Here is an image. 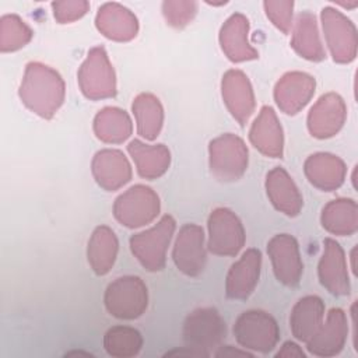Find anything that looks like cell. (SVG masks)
<instances>
[{
  "mask_svg": "<svg viewBox=\"0 0 358 358\" xmlns=\"http://www.w3.org/2000/svg\"><path fill=\"white\" fill-rule=\"evenodd\" d=\"M234 334L245 348L263 352L273 350L280 337L275 320L263 310L243 312L234 326Z\"/></svg>",
  "mask_w": 358,
  "mask_h": 358,
  "instance_id": "277c9868",
  "label": "cell"
},
{
  "mask_svg": "<svg viewBox=\"0 0 358 358\" xmlns=\"http://www.w3.org/2000/svg\"><path fill=\"white\" fill-rule=\"evenodd\" d=\"M133 112L137 117L138 134L148 140L155 138L162 124V108L158 99L150 94H141L133 102Z\"/></svg>",
  "mask_w": 358,
  "mask_h": 358,
  "instance_id": "4dcf8cb0",
  "label": "cell"
},
{
  "mask_svg": "<svg viewBox=\"0 0 358 358\" xmlns=\"http://www.w3.org/2000/svg\"><path fill=\"white\" fill-rule=\"evenodd\" d=\"M222 96L228 105L231 113L245 124L250 116L255 101L248 77L238 70H229L222 80Z\"/></svg>",
  "mask_w": 358,
  "mask_h": 358,
  "instance_id": "ac0fdd59",
  "label": "cell"
},
{
  "mask_svg": "<svg viewBox=\"0 0 358 358\" xmlns=\"http://www.w3.org/2000/svg\"><path fill=\"white\" fill-rule=\"evenodd\" d=\"M52 7L55 10V18L60 22L73 21L76 18H80L85 14L88 10L87 1H55L52 3Z\"/></svg>",
  "mask_w": 358,
  "mask_h": 358,
  "instance_id": "e575fe53",
  "label": "cell"
},
{
  "mask_svg": "<svg viewBox=\"0 0 358 358\" xmlns=\"http://www.w3.org/2000/svg\"><path fill=\"white\" fill-rule=\"evenodd\" d=\"M267 196L274 207L287 215H296L302 207V196L288 173L277 166L267 173Z\"/></svg>",
  "mask_w": 358,
  "mask_h": 358,
  "instance_id": "ffe728a7",
  "label": "cell"
},
{
  "mask_svg": "<svg viewBox=\"0 0 358 358\" xmlns=\"http://www.w3.org/2000/svg\"><path fill=\"white\" fill-rule=\"evenodd\" d=\"M113 211L123 225L134 228L150 222L158 214L159 200L150 187L137 185L117 197Z\"/></svg>",
  "mask_w": 358,
  "mask_h": 358,
  "instance_id": "52a82bcc",
  "label": "cell"
},
{
  "mask_svg": "<svg viewBox=\"0 0 358 358\" xmlns=\"http://www.w3.org/2000/svg\"><path fill=\"white\" fill-rule=\"evenodd\" d=\"M217 357H234V355H239V357H252V354H249L248 351H241L234 348L232 345H224L222 348H220L215 352Z\"/></svg>",
  "mask_w": 358,
  "mask_h": 358,
  "instance_id": "8d00e7d4",
  "label": "cell"
},
{
  "mask_svg": "<svg viewBox=\"0 0 358 358\" xmlns=\"http://www.w3.org/2000/svg\"><path fill=\"white\" fill-rule=\"evenodd\" d=\"M347 319L341 309H330L327 319L316 333L306 341L308 350L316 355H334L338 354L347 338Z\"/></svg>",
  "mask_w": 358,
  "mask_h": 358,
  "instance_id": "2e32d148",
  "label": "cell"
},
{
  "mask_svg": "<svg viewBox=\"0 0 358 358\" xmlns=\"http://www.w3.org/2000/svg\"><path fill=\"white\" fill-rule=\"evenodd\" d=\"M292 46L305 59H309V60L324 59V50L319 39L315 15H312L308 11L301 13L296 18Z\"/></svg>",
  "mask_w": 358,
  "mask_h": 358,
  "instance_id": "f1b7e54d",
  "label": "cell"
},
{
  "mask_svg": "<svg viewBox=\"0 0 358 358\" xmlns=\"http://www.w3.org/2000/svg\"><path fill=\"white\" fill-rule=\"evenodd\" d=\"M322 22L333 59L340 63L351 62L357 53V29L354 24L331 7L322 10Z\"/></svg>",
  "mask_w": 358,
  "mask_h": 358,
  "instance_id": "ba28073f",
  "label": "cell"
},
{
  "mask_svg": "<svg viewBox=\"0 0 358 358\" xmlns=\"http://www.w3.org/2000/svg\"><path fill=\"white\" fill-rule=\"evenodd\" d=\"M95 133L98 138L108 143H120L131 133V123L124 110L106 108L95 117Z\"/></svg>",
  "mask_w": 358,
  "mask_h": 358,
  "instance_id": "f546056e",
  "label": "cell"
},
{
  "mask_svg": "<svg viewBox=\"0 0 358 358\" xmlns=\"http://www.w3.org/2000/svg\"><path fill=\"white\" fill-rule=\"evenodd\" d=\"M248 20L242 14L231 15L221 28L220 41L222 50L234 62L257 57V52L248 43Z\"/></svg>",
  "mask_w": 358,
  "mask_h": 358,
  "instance_id": "603a6c76",
  "label": "cell"
},
{
  "mask_svg": "<svg viewBox=\"0 0 358 358\" xmlns=\"http://www.w3.org/2000/svg\"><path fill=\"white\" fill-rule=\"evenodd\" d=\"M250 141L263 154L270 157H281L282 154V130L270 106L260 110L259 117L250 129Z\"/></svg>",
  "mask_w": 358,
  "mask_h": 358,
  "instance_id": "cb8c5ba5",
  "label": "cell"
},
{
  "mask_svg": "<svg viewBox=\"0 0 358 358\" xmlns=\"http://www.w3.org/2000/svg\"><path fill=\"white\" fill-rule=\"evenodd\" d=\"M92 172L96 182L108 189L113 190L130 180L131 171L127 159L120 151L103 150L99 151L92 162Z\"/></svg>",
  "mask_w": 358,
  "mask_h": 358,
  "instance_id": "d6986e66",
  "label": "cell"
},
{
  "mask_svg": "<svg viewBox=\"0 0 358 358\" xmlns=\"http://www.w3.org/2000/svg\"><path fill=\"white\" fill-rule=\"evenodd\" d=\"M280 355H285V357H292V355H296V357H305L303 351L299 350V347L295 344V343H291V341H287L284 345H282V350L277 354V357Z\"/></svg>",
  "mask_w": 358,
  "mask_h": 358,
  "instance_id": "d590c367",
  "label": "cell"
},
{
  "mask_svg": "<svg viewBox=\"0 0 358 358\" xmlns=\"http://www.w3.org/2000/svg\"><path fill=\"white\" fill-rule=\"evenodd\" d=\"M96 27L110 39L129 41L137 34V18L126 7L108 3L98 11Z\"/></svg>",
  "mask_w": 358,
  "mask_h": 358,
  "instance_id": "44dd1931",
  "label": "cell"
},
{
  "mask_svg": "<svg viewBox=\"0 0 358 358\" xmlns=\"http://www.w3.org/2000/svg\"><path fill=\"white\" fill-rule=\"evenodd\" d=\"M129 152L136 161L138 173L143 178H158L169 165V151L162 144L150 147L138 140H134L129 144Z\"/></svg>",
  "mask_w": 358,
  "mask_h": 358,
  "instance_id": "4316f807",
  "label": "cell"
},
{
  "mask_svg": "<svg viewBox=\"0 0 358 358\" xmlns=\"http://www.w3.org/2000/svg\"><path fill=\"white\" fill-rule=\"evenodd\" d=\"M117 239L108 227H98L88 242V262L96 274H105L115 263Z\"/></svg>",
  "mask_w": 358,
  "mask_h": 358,
  "instance_id": "484cf974",
  "label": "cell"
},
{
  "mask_svg": "<svg viewBox=\"0 0 358 358\" xmlns=\"http://www.w3.org/2000/svg\"><path fill=\"white\" fill-rule=\"evenodd\" d=\"M208 231V248L215 255H236L245 243L242 222L228 208H217L211 213Z\"/></svg>",
  "mask_w": 358,
  "mask_h": 358,
  "instance_id": "9c48e42d",
  "label": "cell"
},
{
  "mask_svg": "<svg viewBox=\"0 0 358 358\" xmlns=\"http://www.w3.org/2000/svg\"><path fill=\"white\" fill-rule=\"evenodd\" d=\"M324 305L316 295H308L296 302L291 312L289 323L294 336L301 341H308L323 322Z\"/></svg>",
  "mask_w": 358,
  "mask_h": 358,
  "instance_id": "d4e9b609",
  "label": "cell"
},
{
  "mask_svg": "<svg viewBox=\"0 0 358 358\" xmlns=\"http://www.w3.org/2000/svg\"><path fill=\"white\" fill-rule=\"evenodd\" d=\"M173 229V218L171 215H164L154 228L130 238V248L133 255L137 256V259L147 270L157 271L164 267L165 252Z\"/></svg>",
  "mask_w": 358,
  "mask_h": 358,
  "instance_id": "3957f363",
  "label": "cell"
},
{
  "mask_svg": "<svg viewBox=\"0 0 358 358\" xmlns=\"http://www.w3.org/2000/svg\"><path fill=\"white\" fill-rule=\"evenodd\" d=\"M315 92V80L305 73H288L275 87V101L285 113H296Z\"/></svg>",
  "mask_w": 358,
  "mask_h": 358,
  "instance_id": "e0dca14e",
  "label": "cell"
},
{
  "mask_svg": "<svg viewBox=\"0 0 358 358\" xmlns=\"http://www.w3.org/2000/svg\"><path fill=\"white\" fill-rule=\"evenodd\" d=\"M196 6L197 4L194 1H165L162 4V10L168 24L173 27H183L196 14Z\"/></svg>",
  "mask_w": 358,
  "mask_h": 358,
  "instance_id": "d6a6232c",
  "label": "cell"
},
{
  "mask_svg": "<svg viewBox=\"0 0 358 358\" xmlns=\"http://www.w3.org/2000/svg\"><path fill=\"white\" fill-rule=\"evenodd\" d=\"M262 255L257 249H248L242 257L235 262L227 275V296L232 299L248 298L260 275Z\"/></svg>",
  "mask_w": 358,
  "mask_h": 358,
  "instance_id": "4fadbf2b",
  "label": "cell"
},
{
  "mask_svg": "<svg viewBox=\"0 0 358 358\" xmlns=\"http://www.w3.org/2000/svg\"><path fill=\"white\" fill-rule=\"evenodd\" d=\"M203 241V229L194 224L182 227L178 235L173 248V262L176 267L187 275L193 277L204 270L206 252Z\"/></svg>",
  "mask_w": 358,
  "mask_h": 358,
  "instance_id": "7c38bea8",
  "label": "cell"
},
{
  "mask_svg": "<svg viewBox=\"0 0 358 358\" xmlns=\"http://www.w3.org/2000/svg\"><path fill=\"white\" fill-rule=\"evenodd\" d=\"M292 1H266L264 8L267 17L273 21V24L280 28L282 32H288L291 27L292 18Z\"/></svg>",
  "mask_w": 358,
  "mask_h": 358,
  "instance_id": "836d02e7",
  "label": "cell"
},
{
  "mask_svg": "<svg viewBox=\"0 0 358 358\" xmlns=\"http://www.w3.org/2000/svg\"><path fill=\"white\" fill-rule=\"evenodd\" d=\"M108 312L119 319L138 317L147 308V287L138 277H120L105 292Z\"/></svg>",
  "mask_w": 358,
  "mask_h": 358,
  "instance_id": "7a4b0ae2",
  "label": "cell"
},
{
  "mask_svg": "<svg viewBox=\"0 0 358 358\" xmlns=\"http://www.w3.org/2000/svg\"><path fill=\"white\" fill-rule=\"evenodd\" d=\"M345 120V105L337 94L323 95L310 109L308 127L312 136L326 138L334 136Z\"/></svg>",
  "mask_w": 358,
  "mask_h": 358,
  "instance_id": "5bb4252c",
  "label": "cell"
},
{
  "mask_svg": "<svg viewBox=\"0 0 358 358\" xmlns=\"http://www.w3.org/2000/svg\"><path fill=\"white\" fill-rule=\"evenodd\" d=\"M322 225L337 235H351L357 231V204L351 199H337L323 208Z\"/></svg>",
  "mask_w": 358,
  "mask_h": 358,
  "instance_id": "83f0119b",
  "label": "cell"
},
{
  "mask_svg": "<svg viewBox=\"0 0 358 358\" xmlns=\"http://www.w3.org/2000/svg\"><path fill=\"white\" fill-rule=\"evenodd\" d=\"M20 95L32 110L50 117L63 102L64 85L57 73L39 63H31Z\"/></svg>",
  "mask_w": 358,
  "mask_h": 358,
  "instance_id": "6da1fadb",
  "label": "cell"
},
{
  "mask_svg": "<svg viewBox=\"0 0 358 358\" xmlns=\"http://www.w3.org/2000/svg\"><path fill=\"white\" fill-rule=\"evenodd\" d=\"M80 85L85 96L96 99L115 95V76L102 48L90 52L80 70Z\"/></svg>",
  "mask_w": 358,
  "mask_h": 358,
  "instance_id": "30bf717a",
  "label": "cell"
},
{
  "mask_svg": "<svg viewBox=\"0 0 358 358\" xmlns=\"http://www.w3.org/2000/svg\"><path fill=\"white\" fill-rule=\"evenodd\" d=\"M267 253L278 281L288 287L296 285L301 280L303 264L295 238L288 234L275 235L267 245Z\"/></svg>",
  "mask_w": 358,
  "mask_h": 358,
  "instance_id": "8fae6325",
  "label": "cell"
},
{
  "mask_svg": "<svg viewBox=\"0 0 358 358\" xmlns=\"http://www.w3.org/2000/svg\"><path fill=\"white\" fill-rule=\"evenodd\" d=\"M225 337V322L214 308H201L192 312L183 324V340L187 347L200 351L204 357L210 347H215Z\"/></svg>",
  "mask_w": 358,
  "mask_h": 358,
  "instance_id": "5b68a950",
  "label": "cell"
},
{
  "mask_svg": "<svg viewBox=\"0 0 358 358\" xmlns=\"http://www.w3.org/2000/svg\"><path fill=\"white\" fill-rule=\"evenodd\" d=\"M141 344V334L131 327H112L105 334V348L110 355H120V348L123 355H136Z\"/></svg>",
  "mask_w": 358,
  "mask_h": 358,
  "instance_id": "1f68e13d",
  "label": "cell"
},
{
  "mask_svg": "<svg viewBox=\"0 0 358 358\" xmlns=\"http://www.w3.org/2000/svg\"><path fill=\"white\" fill-rule=\"evenodd\" d=\"M319 278L322 285L331 294H350V280L344 252L338 242L330 238L324 241V250L319 263Z\"/></svg>",
  "mask_w": 358,
  "mask_h": 358,
  "instance_id": "9a60e30c",
  "label": "cell"
},
{
  "mask_svg": "<svg viewBox=\"0 0 358 358\" xmlns=\"http://www.w3.org/2000/svg\"><path fill=\"white\" fill-rule=\"evenodd\" d=\"M305 173L310 183L323 190L337 189L345 176L344 162L331 154H315L305 162Z\"/></svg>",
  "mask_w": 358,
  "mask_h": 358,
  "instance_id": "7402d4cb",
  "label": "cell"
},
{
  "mask_svg": "<svg viewBox=\"0 0 358 358\" xmlns=\"http://www.w3.org/2000/svg\"><path fill=\"white\" fill-rule=\"evenodd\" d=\"M210 166L221 180H236L248 166V150L243 141L232 134L211 141Z\"/></svg>",
  "mask_w": 358,
  "mask_h": 358,
  "instance_id": "8992f818",
  "label": "cell"
}]
</instances>
